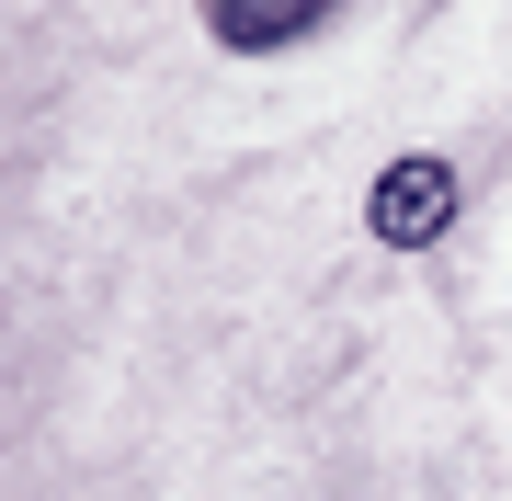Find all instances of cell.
<instances>
[{
    "mask_svg": "<svg viewBox=\"0 0 512 501\" xmlns=\"http://www.w3.org/2000/svg\"><path fill=\"white\" fill-rule=\"evenodd\" d=\"M365 217H376V240H387V251H421L444 217H456V160H433V149L387 160V171H376V205H365Z\"/></svg>",
    "mask_w": 512,
    "mask_h": 501,
    "instance_id": "obj_1",
    "label": "cell"
},
{
    "mask_svg": "<svg viewBox=\"0 0 512 501\" xmlns=\"http://www.w3.org/2000/svg\"><path fill=\"white\" fill-rule=\"evenodd\" d=\"M319 12H330V0H205L217 46H239V57H262V46H296Z\"/></svg>",
    "mask_w": 512,
    "mask_h": 501,
    "instance_id": "obj_2",
    "label": "cell"
}]
</instances>
